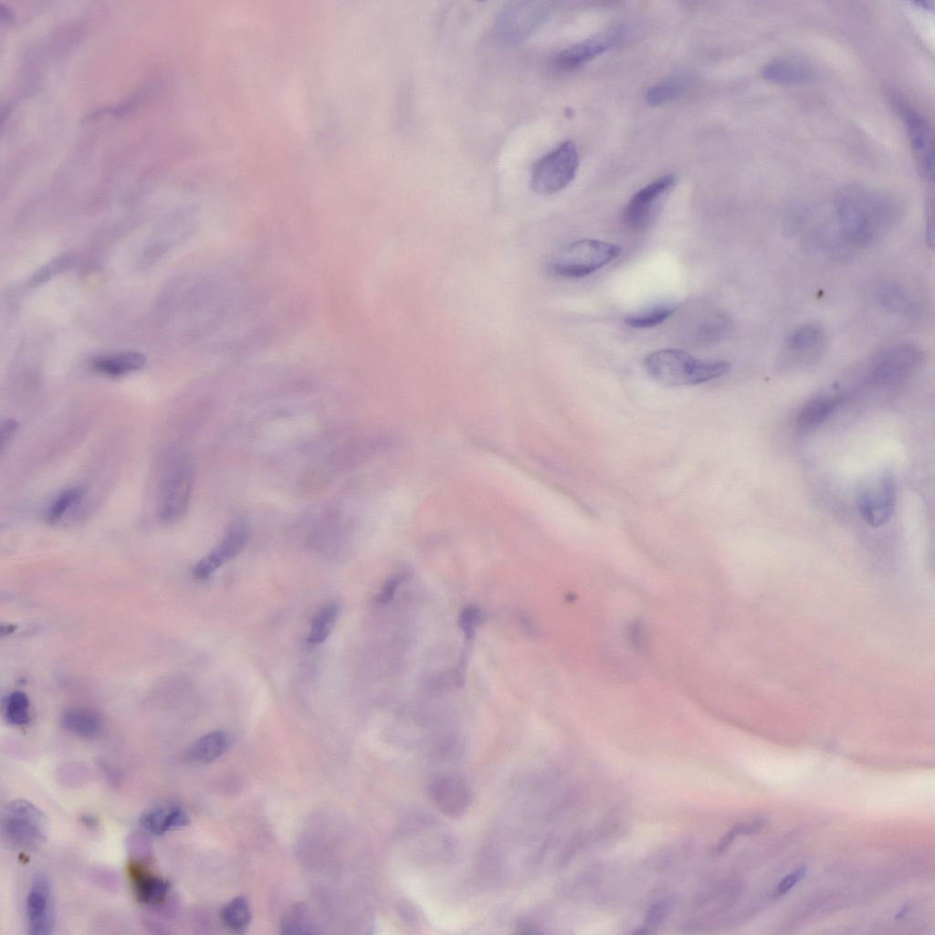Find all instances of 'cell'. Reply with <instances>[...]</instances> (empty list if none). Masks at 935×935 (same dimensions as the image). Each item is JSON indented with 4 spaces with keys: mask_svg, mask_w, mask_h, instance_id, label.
Segmentation results:
<instances>
[{
    "mask_svg": "<svg viewBox=\"0 0 935 935\" xmlns=\"http://www.w3.org/2000/svg\"><path fill=\"white\" fill-rule=\"evenodd\" d=\"M16 629V625H13V624L2 625L1 629H0V633H1L2 636L9 635V634H12L13 632H15Z\"/></svg>",
    "mask_w": 935,
    "mask_h": 935,
    "instance_id": "36",
    "label": "cell"
},
{
    "mask_svg": "<svg viewBox=\"0 0 935 935\" xmlns=\"http://www.w3.org/2000/svg\"><path fill=\"white\" fill-rule=\"evenodd\" d=\"M61 725L68 732L86 739L97 737L102 730L100 715L85 708L66 710L61 717Z\"/></svg>",
    "mask_w": 935,
    "mask_h": 935,
    "instance_id": "21",
    "label": "cell"
},
{
    "mask_svg": "<svg viewBox=\"0 0 935 935\" xmlns=\"http://www.w3.org/2000/svg\"><path fill=\"white\" fill-rule=\"evenodd\" d=\"M4 707L5 718L11 724L23 726L29 722V701L24 692L14 691L9 694Z\"/></svg>",
    "mask_w": 935,
    "mask_h": 935,
    "instance_id": "30",
    "label": "cell"
},
{
    "mask_svg": "<svg viewBox=\"0 0 935 935\" xmlns=\"http://www.w3.org/2000/svg\"><path fill=\"white\" fill-rule=\"evenodd\" d=\"M221 919L230 930L242 933L251 920V910L248 901L244 897H237L229 901L221 911Z\"/></svg>",
    "mask_w": 935,
    "mask_h": 935,
    "instance_id": "26",
    "label": "cell"
},
{
    "mask_svg": "<svg viewBox=\"0 0 935 935\" xmlns=\"http://www.w3.org/2000/svg\"><path fill=\"white\" fill-rule=\"evenodd\" d=\"M3 829L10 843L32 851L46 841L47 823L37 806L26 800L17 799L8 803L5 807Z\"/></svg>",
    "mask_w": 935,
    "mask_h": 935,
    "instance_id": "6",
    "label": "cell"
},
{
    "mask_svg": "<svg viewBox=\"0 0 935 935\" xmlns=\"http://www.w3.org/2000/svg\"><path fill=\"white\" fill-rule=\"evenodd\" d=\"M140 823L146 831L161 835L167 831L186 826L189 824V817L179 806H160L144 812Z\"/></svg>",
    "mask_w": 935,
    "mask_h": 935,
    "instance_id": "19",
    "label": "cell"
},
{
    "mask_svg": "<svg viewBox=\"0 0 935 935\" xmlns=\"http://www.w3.org/2000/svg\"><path fill=\"white\" fill-rule=\"evenodd\" d=\"M676 302L662 301L656 303L636 313L625 317V322L633 328H653L665 321L678 310Z\"/></svg>",
    "mask_w": 935,
    "mask_h": 935,
    "instance_id": "24",
    "label": "cell"
},
{
    "mask_svg": "<svg viewBox=\"0 0 935 935\" xmlns=\"http://www.w3.org/2000/svg\"><path fill=\"white\" fill-rule=\"evenodd\" d=\"M17 429L18 424L14 419H5L2 422L0 427V446L2 451L12 440Z\"/></svg>",
    "mask_w": 935,
    "mask_h": 935,
    "instance_id": "34",
    "label": "cell"
},
{
    "mask_svg": "<svg viewBox=\"0 0 935 935\" xmlns=\"http://www.w3.org/2000/svg\"><path fill=\"white\" fill-rule=\"evenodd\" d=\"M194 485V469L184 457L166 462L157 490V512L164 523H173L185 513Z\"/></svg>",
    "mask_w": 935,
    "mask_h": 935,
    "instance_id": "3",
    "label": "cell"
},
{
    "mask_svg": "<svg viewBox=\"0 0 935 935\" xmlns=\"http://www.w3.org/2000/svg\"><path fill=\"white\" fill-rule=\"evenodd\" d=\"M249 525L243 520L232 523L217 546L194 567V578L202 580L217 568L237 556L249 539Z\"/></svg>",
    "mask_w": 935,
    "mask_h": 935,
    "instance_id": "13",
    "label": "cell"
},
{
    "mask_svg": "<svg viewBox=\"0 0 935 935\" xmlns=\"http://www.w3.org/2000/svg\"><path fill=\"white\" fill-rule=\"evenodd\" d=\"M82 821L85 825L89 826H95L97 824L95 818L90 817L89 815L83 816Z\"/></svg>",
    "mask_w": 935,
    "mask_h": 935,
    "instance_id": "38",
    "label": "cell"
},
{
    "mask_svg": "<svg viewBox=\"0 0 935 935\" xmlns=\"http://www.w3.org/2000/svg\"><path fill=\"white\" fill-rule=\"evenodd\" d=\"M622 248L612 243L583 238L568 246L552 264L551 271L559 277L580 278L593 274L615 260Z\"/></svg>",
    "mask_w": 935,
    "mask_h": 935,
    "instance_id": "4",
    "label": "cell"
},
{
    "mask_svg": "<svg viewBox=\"0 0 935 935\" xmlns=\"http://www.w3.org/2000/svg\"><path fill=\"white\" fill-rule=\"evenodd\" d=\"M60 266H65V265L62 262H60L58 265L56 264V263H53V264H51V268H52V270H55V268H57V267H60ZM50 273H51L50 269H49V268H47L45 269V272L43 271V272L37 274V278L35 280L36 281L38 280V279L41 280L43 278V276H46V275L50 274Z\"/></svg>",
    "mask_w": 935,
    "mask_h": 935,
    "instance_id": "37",
    "label": "cell"
},
{
    "mask_svg": "<svg viewBox=\"0 0 935 935\" xmlns=\"http://www.w3.org/2000/svg\"><path fill=\"white\" fill-rule=\"evenodd\" d=\"M805 873H806L805 867H802L793 871L792 873L786 875L778 883V885H777V887H776V888L774 890V895L779 897V896H783V895L786 894L787 892H789L797 883H799L801 881V879L804 877Z\"/></svg>",
    "mask_w": 935,
    "mask_h": 935,
    "instance_id": "32",
    "label": "cell"
},
{
    "mask_svg": "<svg viewBox=\"0 0 935 935\" xmlns=\"http://www.w3.org/2000/svg\"><path fill=\"white\" fill-rule=\"evenodd\" d=\"M845 394L827 393L806 401L800 408L796 424L803 431L814 429L824 424L845 401Z\"/></svg>",
    "mask_w": 935,
    "mask_h": 935,
    "instance_id": "16",
    "label": "cell"
},
{
    "mask_svg": "<svg viewBox=\"0 0 935 935\" xmlns=\"http://www.w3.org/2000/svg\"><path fill=\"white\" fill-rule=\"evenodd\" d=\"M549 13V3L510 2L498 16L497 36L504 43H519L531 35L545 21Z\"/></svg>",
    "mask_w": 935,
    "mask_h": 935,
    "instance_id": "8",
    "label": "cell"
},
{
    "mask_svg": "<svg viewBox=\"0 0 935 935\" xmlns=\"http://www.w3.org/2000/svg\"><path fill=\"white\" fill-rule=\"evenodd\" d=\"M578 166L576 146L573 142L566 141L534 164L531 175V188L540 195L556 194L573 182Z\"/></svg>",
    "mask_w": 935,
    "mask_h": 935,
    "instance_id": "5",
    "label": "cell"
},
{
    "mask_svg": "<svg viewBox=\"0 0 935 935\" xmlns=\"http://www.w3.org/2000/svg\"><path fill=\"white\" fill-rule=\"evenodd\" d=\"M50 904L48 879L44 874L37 873L26 898L28 933L45 935L50 932L53 922Z\"/></svg>",
    "mask_w": 935,
    "mask_h": 935,
    "instance_id": "14",
    "label": "cell"
},
{
    "mask_svg": "<svg viewBox=\"0 0 935 935\" xmlns=\"http://www.w3.org/2000/svg\"><path fill=\"white\" fill-rule=\"evenodd\" d=\"M835 210L843 235L859 247L874 243L900 214L899 205L892 196L858 185L839 192Z\"/></svg>",
    "mask_w": 935,
    "mask_h": 935,
    "instance_id": "1",
    "label": "cell"
},
{
    "mask_svg": "<svg viewBox=\"0 0 935 935\" xmlns=\"http://www.w3.org/2000/svg\"><path fill=\"white\" fill-rule=\"evenodd\" d=\"M685 87V79L681 77L660 80L647 89L646 100L652 106L661 105L680 96Z\"/></svg>",
    "mask_w": 935,
    "mask_h": 935,
    "instance_id": "27",
    "label": "cell"
},
{
    "mask_svg": "<svg viewBox=\"0 0 935 935\" xmlns=\"http://www.w3.org/2000/svg\"><path fill=\"white\" fill-rule=\"evenodd\" d=\"M429 793L436 807L445 815L459 817L472 803V791L468 782L454 773L441 774L430 784Z\"/></svg>",
    "mask_w": 935,
    "mask_h": 935,
    "instance_id": "11",
    "label": "cell"
},
{
    "mask_svg": "<svg viewBox=\"0 0 935 935\" xmlns=\"http://www.w3.org/2000/svg\"><path fill=\"white\" fill-rule=\"evenodd\" d=\"M481 621L480 611L475 606L467 607L460 616V625L468 636H471Z\"/></svg>",
    "mask_w": 935,
    "mask_h": 935,
    "instance_id": "33",
    "label": "cell"
},
{
    "mask_svg": "<svg viewBox=\"0 0 935 935\" xmlns=\"http://www.w3.org/2000/svg\"><path fill=\"white\" fill-rule=\"evenodd\" d=\"M229 740L223 731H213L202 736L191 747L190 758L200 763H209L221 756L228 748Z\"/></svg>",
    "mask_w": 935,
    "mask_h": 935,
    "instance_id": "23",
    "label": "cell"
},
{
    "mask_svg": "<svg viewBox=\"0 0 935 935\" xmlns=\"http://www.w3.org/2000/svg\"><path fill=\"white\" fill-rule=\"evenodd\" d=\"M897 111L906 125L908 134L921 173L933 179V135L928 121L913 107L895 99Z\"/></svg>",
    "mask_w": 935,
    "mask_h": 935,
    "instance_id": "9",
    "label": "cell"
},
{
    "mask_svg": "<svg viewBox=\"0 0 935 935\" xmlns=\"http://www.w3.org/2000/svg\"><path fill=\"white\" fill-rule=\"evenodd\" d=\"M338 614L339 606L336 604H329L320 608L312 620L308 641L311 644L323 642L331 634Z\"/></svg>",
    "mask_w": 935,
    "mask_h": 935,
    "instance_id": "28",
    "label": "cell"
},
{
    "mask_svg": "<svg viewBox=\"0 0 935 935\" xmlns=\"http://www.w3.org/2000/svg\"><path fill=\"white\" fill-rule=\"evenodd\" d=\"M676 184L673 174H666L638 190L629 200L624 212V221L632 229L644 227L653 217L661 201Z\"/></svg>",
    "mask_w": 935,
    "mask_h": 935,
    "instance_id": "10",
    "label": "cell"
},
{
    "mask_svg": "<svg viewBox=\"0 0 935 935\" xmlns=\"http://www.w3.org/2000/svg\"><path fill=\"white\" fill-rule=\"evenodd\" d=\"M612 38V36H598L573 45L557 55L556 65L566 70L575 69L606 50Z\"/></svg>",
    "mask_w": 935,
    "mask_h": 935,
    "instance_id": "18",
    "label": "cell"
},
{
    "mask_svg": "<svg viewBox=\"0 0 935 935\" xmlns=\"http://www.w3.org/2000/svg\"><path fill=\"white\" fill-rule=\"evenodd\" d=\"M127 869L133 893L141 903L153 906L165 900L170 888L167 880L137 863H130Z\"/></svg>",
    "mask_w": 935,
    "mask_h": 935,
    "instance_id": "15",
    "label": "cell"
},
{
    "mask_svg": "<svg viewBox=\"0 0 935 935\" xmlns=\"http://www.w3.org/2000/svg\"><path fill=\"white\" fill-rule=\"evenodd\" d=\"M923 361L921 350L911 343H898L879 351L872 359L869 381L876 386L892 387L903 383Z\"/></svg>",
    "mask_w": 935,
    "mask_h": 935,
    "instance_id": "7",
    "label": "cell"
},
{
    "mask_svg": "<svg viewBox=\"0 0 935 935\" xmlns=\"http://www.w3.org/2000/svg\"><path fill=\"white\" fill-rule=\"evenodd\" d=\"M879 300L885 309L898 315L913 318L919 312L912 297L896 283H887L881 287Z\"/></svg>",
    "mask_w": 935,
    "mask_h": 935,
    "instance_id": "22",
    "label": "cell"
},
{
    "mask_svg": "<svg viewBox=\"0 0 935 935\" xmlns=\"http://www.w3.org/2000/svg\"><path fill=\"white\" fill-rule=\"evenodd\" d=\"M146 362L145 356L138 352H117L95 357L92 367L101 374L118 377L142 369Z\"/></svg>",
    "mask_w": 935,
    "mask_h": 935,
    "instance_id": "20",
    "label": "cell"
},
{
    "mask_svg": "<svg viewBox=\"0 0 935 935\" xmlns=\"http://www.w3.org/2000/svg\"><path fill=\"white\" fill-rule=\"evenodd\" d=\"M400 581L401 579L397 577L387 581L384 586L383 587L381 594L378 596V603L386 604L387 602H389L393 597L395 588L399 584Z\"/></svg>",
    "mask_w": 935,
    "mask_h": 935,
    "instance_id": "35",
    "label": "cell"
},
{
    "mask_svg": "<svg viewBox=\"0 0 935 935\" xmlns=\"http://www.w3.org/2000/svg\"><path fill=\"white\" fill-rule=\"evenodd\" d=\"M672 907L670 898H663L654 904L648 910L645 920V932L656 928L667 915Z\"/></svg>",
    "mask_w": 935,
    "mask_h": 935,
    "instance_id": "31",
    "label": "cell"
},
{
    "mask_svg": "<svg viewBox=\"0 0 935 935\" xmlns=\"http://www.w3.org/2000/svg\"><path fill=\"white\" fill-rule=\"evenodd\" d=\"M896 496L894 477L890 471H885L880 476L877 492L864 490L859 494L857 509L861 518L872 527L885 524L894 512Z\"/></svg>",
    "mask_w": 935,
    "mask_h": 935,
    "instance_id": "12",
    "label": "cell"
},
{
    "mask_svg": "<svg viewBox=\"0 0 935 935\" xmlns=\"http://www.w3.org/2000/svg\"><path fill=\"white\" fill-rule=\"evenodd\" d=\"M762 74L769 81L792 85L810 80L814 76V71L805 60L787 56L776 58L768 62L763 68Z\"/></svg>",
    "mask_w": 935,
    "mask_h": 935,
    "instance_id": "17",
    "label": "cell"
},
{
    "mask_svg": "<svg viewBox=\"0 0 935 935\" xmlns=\"http://www.w3.org/2000/svg\"><path fill=\"white\" fill-rule=\"evenodd\" d=\"M727 361L698 359L680 349H662L649 353L644 360L646 373L666 386L696 385L727 374Z\"/></svg>",
    "mask_w": 935,
    "mask_h": 935,
    "instance_id": "2",
    "label": "cell"
},
{
    "mask_svg": "<svg viewBox=\"0 0 935 935\" xmlns=\"http://www.w3.org/2000/svg\"><path fill=\"white\" fill-rule=\"evenodd\" d=\"M85 494L82 487H72L62 491L50 505L47 520L49 523H56L80 501Z\"/></svg>",
    "mask_w": 935,
    "mask_h": 935,
    "instance_id": "29",
    "label": "cell"
},
{
    "mask_svg": "<svg viewBox=\"0 0 935 935\" xmlns=\"http://www.w3.org/2000/svg\"><path fill=\"white\" fill-rule=\"evenodd\" d=\"M824 340V331L814 323L796 328L789 337L788 348L794 354H807L818 348Z\"/></svg>",
    "mask_w": 935,
    "mask_h": 935,
    "instance_id": "25",
    "label": "cell"
}]
</instances>
